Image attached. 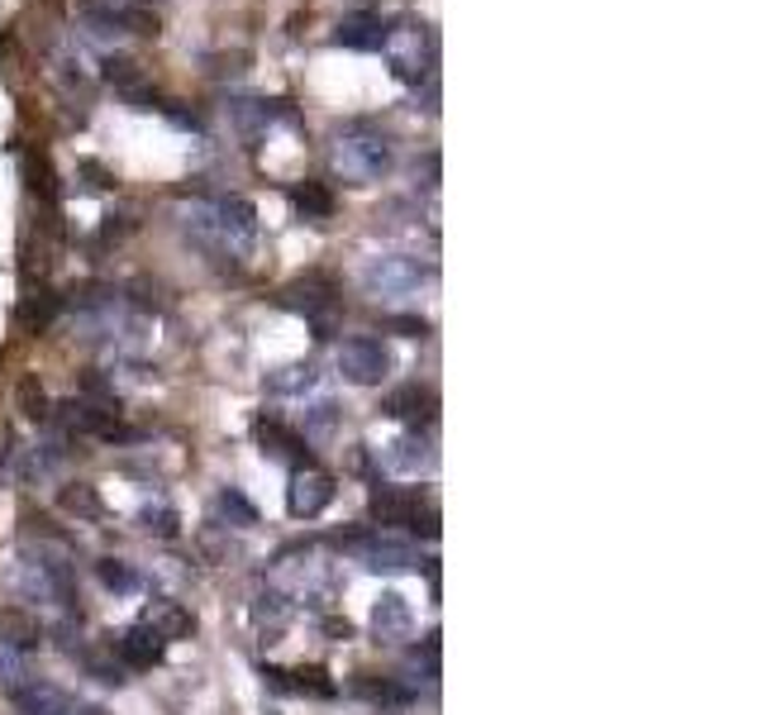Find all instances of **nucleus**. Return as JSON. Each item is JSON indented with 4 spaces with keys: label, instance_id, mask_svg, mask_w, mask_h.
I'll list each match as a JSON object with an SVG mask.
<instances>
[{
    "label": "nucleus",
    "instance_id": "nucleus-33",
    "mask_svg": "<svg viewBox=\"0 0 762 715\" xmlns=\"http://www.w3.org/2000/svg\"><path fill=\"white\" fill-rule=\"evenodd\" d=\"M272 715H277V711H272Z\"/></svg>",
    "mask_w": 762,
    "mask_h": 715
},
{
    "label": "nucleus",
    "instance_id": "nucleus-19",
    "mask_svg": "<svg viewBox=\"0 0 762 715\" xmlns=\"http://www.w3.org/2000/svg\"><path fill=\"white\" fill-rule=\"evenodd\" d=\"M314 382H320V372L310 363H286V367H272L263 377V392L267 396H306L314 392Z\"/></svg>",
    "mask_w": 762,
    "mask_h": 715
},
{
    "label": "nucleus",
    "instance_id": "nucleus-17",
    "mask_svg": "<svg viewBox=\"0 0 762 715\" xmlns=\"http://www.w3.org/2000/svg\"><path fill=\"white\" fill-rule=\"evenodd\" d=\"M10 701H14V706H20L24 715H71V696L63 692V686L38 682V678H29V682L14 686Z\"/></svg>",
    "mask_w": 762,
    "mask_h": 715
},
{
    "label": "nucleus",
    "instance_id": "nucleus-14",
    "mask_svg": "<svg viewBox=\"0 0 762 715\" xmlns=\"http://www.w3.org/2000/svg\"><path fill=\"white\" fill-rule=\"evenodd\" d=\"M100 67H106V81H110L114 91H120V96H124L134 110H153V106H157L153 81L139 72L134 57H106V63H100Z\"/></svg>",
    "mask_w": 762,
    "mask_h": 715
},
{
    "label": "nucleus",
    "instance_id": "nucleus-7",
    "mask_svg": "<svg viewBox=\"0 0 762 715\" xmlns=\"http://www.w3.org/2000/svg\"><path fill=\"white\" fill-rule=\"evenodd\" d=\"M372 515H377L382 525H406L424 539L439 535V510L424 506L415 492H400V486H377V492H372Z\"/></svg>",
    "mask_w": 762,
    "mask_h": 715
},
{
    "label": "nucleus",
    "instance_id": "nucleus-24",
    "mask_svg": "<svg viewBox=\"0 0 762 715\" xmlns=\"http://www.w3.org/2000/svg\"><path fill=\"white\" fill-rule=\"evenodd\" d=\"M139 525L148 529V535H157V539H172V535L181 529V515L157 501V506H143V510H139Z\"/></svg>",
    "mask_w": 762,
    "mask_h": 715
},
{
    "label": "nucleus",
    "instance_id": "nucleus-28",
    "mask_svg": "<svg viewBox=\"0 0 762 715\" xmlns=\"http://www.w3.org/2000/svg\"><path fill=\"white\" fill-rule=\"evenodd\" d=\"M96 572H100V582H106L110 592H134V586H139L134 568H129V563H120V558H100V563H96Z\"/></svg>",
    "mask_w": 762,
    "mask_h": 715
},
{
    "label": "nucleus",
    "instance_id": "nucleus-10",
    "mask_svg": "<svg viewBox=\"0 0 762 715\" xmlns=\"http://www.w3.org/2000/svg\"><path fill=\"white\" fill-rule=\"evenodd\" d=\"M263 682L272 686V692H291V696H314V701H334L339 696V682L329 678L324 668H267L263 663Z\"/></svg>",
    "mask_w": 762,
    "mask_h": 715
},
{
    "label": "nucleus",
    "instance_id": "nucleus-9",
    "mask_svg": "<svg viewBox=\"0 0 762 715\" xmlns=\"http://www.w3.org/2000/svg\"><path fill=\"white\" fill-rule=\"evenodd\" d=\"M377 453H382V468L386 472H400V477H420V472H434V463H439L434 443H429L420 429H410V435L382 443Z\"/></svg>",
    "mask_w": 762,
    "mask_h": 715
},
{
    "label": "nucleus",
    "instance_id": "nucleus-13",
    "mask_svg": "<svg viewBox=\"0 0 762 715\" xmlns=\"http://www.w3.org/2000/svg\"><path fill=\"white\" fill-rule=\"evenodd\" d=\"M372 639L377 644H400V639H410V629H415V615H410V601L400 596V592H382L377 596V606H372Z\"/></svg>",
    "mask_w": 762,
    "mask_h": 715
},
{
    "label": "nucleus",
    "instance_id": "nucleus-29",
    "mask_svg": "<svg viewBox=\"0 0 762 715\" xmlns=\"http://www.w3.org/2000/svg\"><path fill=\"white\" fill-rule=\"evenodd\" d=\"M20 410L29 415V420H38V425L53 415V410H48V396H43V386H38L34 377H24V382H20Z\"/></svg>",
    "mask_w": 762,
    "mask_h": 715
},
{
    "label": "nucleus",
    "instance_id": "nucleus-31",
    "mask_svg": "<svg viewBox=\"0 0 762 715\" xmlns=\"http://www.w3.org/2000/svg\"><path fill=\"white\" fill-rule=\"evenodd\" d=\"M320 629H324L329 639H353V625H349V620H339V615H324Z\"/></svg>",
    "mask_w": 762,
    "mask_h": 715
},
{
    "label": "nucleus",
    "instance_id": "nucleus-22",
    "mask_svg": "<svg viewBox=\"0 0 762 715\" xmlns=\"http://www.w3.org/2000/svg\"><path fill=\"white\" fill-rule=\"evenodd\" d=\"M143 625H153L163 639H186V635L196 629L191 615H186L181 606H172V601H157V606L148 610V620H143Z\"/></svg>",
    "mask_w": 762,
    "mask_h": 715
},
{
    "label": "nucleus",
    "instance_id": "nucleus-23",
    "mask_svg": "<svg viewBox=\"0 0 762 715\" xmlns=\"http://www.w3.org/2000/svg\"><path fill=\"white\" fill-rule=\"evenodd\" d=\"M63 510H71L77 520H106V501L96 496V486H67Z\"/></svg>",
    "mask_w": 762,
    "mask_h": 715
},
{
    "label": "nucleus",
    "instance_id": "nucleus-20",
    "mask_svg": "<svg viewBox=\"0 0 762 715\" xmlns=\"http://www.w3.org/2000/svg\"><path fill=\"white\" fill-rule=\"evenodd\" d=\"M291 206H296V215H306V220H329L339 200H334V191H329L324 182H300L291 191Z\"/></svg>",
    "mask_w": 762,
    "mask_h": 715
},
{
    "label": "nucleus",
    "instance_id": "nucleus-4",
    "mask_svg": "<svg viewBox=\"0 0 762 715\" xmlns=\"http://www.w3.org/2000/svg\"><path fill=\"white\" fill-rule=\"evenodd\" d=\"M357 277H363V286L372 296H406L420 282L434 277V263H420V257H410V253H377V257H367Z\"/></svg>",
    "mask_w": 762,
    "mask_h": 715
},
{
    "label": "nucleus",
    "instance_id": "nucleus-25",
    "mask_svg": "<svg viewBox=\"0 0 762 715\" xmlns=\"http://www.w3.org/2000/svg\"><path fill=\"white\" fill-rule=\"evenodd\" d=\"M214 510H220L224 520H234L239 529L257 525V510H253V501L243 496V492H234V486H229V492H220V501H214Z\"/></svg>",
    "mask_w": 762,
    "mask_h": 715
},
{
    "label": "nucleus",
    "instance_id": "nucleus-12",
    "mask_svg": "<svg viewBox=\"0 0 762 715\" xmlns=\"http://www.w3.org/2000/svg\"><path fill=\"white\" fill-rule=\"evenodd\" d=\"M253 435H257V443H263V453L267 458H277V463H291L296 472L300 468H310V449H306V435H296V429H286L281 420H257L253 425Z\"/></svg>",
    "mask_w": 762,
    "mask_h": 715
},
{
    "label": "nucleus",
    "instance_id": "nucleus-18",
    "mask_svg": "<svg viewBox=\"0 0 762 715\" xmlns=\"http://www.w3.org/2000/svg\"><path fill=\"white\" fill-rule=\"evenodd\" d=\"M382 415H391V420H410L415 429L434 420V392H424L420 382H410V386H400V392H391L382 400Z\"/></svg>",
    "mask_w": 762,
    "mask_h": 715
},
{
    "label": "nucleus",
    "instance_id": "nucleus-30",
    "mask_svg": "<svg viewBox=\"0 0 762 715\" xmlns=\"http://www.w3.org/2000/svg\"><path fill=\"white\" fill-rule=\"evenodd\" d=\"M386 324H391V329H400V334H406V339H420L424 334V320H415V315H396V320H386Z\"/></svg>",
    "mask_w": 762,
    "mask_h": 715
},
{
    "label": "nucleus",
    "instance_id": "nucleus-15",
    "mask_svg": "<svg viewBox=\"0 0 762 715\" xmlns=\"http://www.w3.org/2000/svg\"><path fill=\"white\" fill-rule=\"evenodd\" d=\"M334 43L339 48H353V53H382L386 48V20L382 14H349V20H339L334 29Z\"/></svg>",
    "mask_w": 762,
    "mask_h": 715
},
{
    "label": "nucleus",
    "instance_id": "nucleus-8",
    "mask_svg": "<svg viewBox=\"0 0 762 715\" xmlns=\"http://www.w3.org/2000/svg\"><path fill=\"white\" fill-rule=\"evenodd\" d=\"M334 477L320 468H300L291 472V486H286V510L296 515V520H314V515H324V506L334 501Z\"/></svg>",
    "mask_w": 762,
    "mask_h": 715
},
{
    "label": "nucleus",
    "instance_id": "nucleus-16",
    "mask_svg": "<svg viewBox=\"0 0 762 715\" xmlns=\"http://www.w3.org/2000/svg\"><path fill=\"white\" fill-rule=\"evenodd\" d=\"M114 649H120V663L124 668H153V663H163L167 639L157 635L153 625H129L124 635L114 639Z\"/></svg>",
    "mask_w": 762,
    "mask_h": 715
},
{
    "label": "nucleus",
    "instance_id": "nucleus-21",
    "mask_svg": "<svg viewBox=\"0 0 762 715\" xmlns=\"http://www.w3.org/2000/svg\"><path fill=\"white\" fill-rule=\"evenodd\" d=\"M57 310H63V300L57 296H48V292H38V296H29L20 310H14V320H20L29 334H43L53 320H57Z\"/></svg>",
    "mask_w": 762,
    "mask_h": 715
},
{
    "label": "nucleus",
    "instance_id": "nucleus-11",
    "mask_svg": "<svg viewBox=\"0 0 762 715\" xmlns=\"http://www.w3.org/2000/svg\"><path fill=\"white\" fill-rule=\"evenodd\" d=\"M286 310H300L306 320H314V329L320 334H329V320L324 315L334 310V282H324V277H306V282H291L286 292L277 296Z\"/></svg>",
    "mask_w": 762,
    "mask_h": 715
},
{
    "label": "nucleus",
    "instance_id": "nucleus-27",
    "mask_svg": "<svg viewBox=\"0 0 762 715\" xmlns=\"http://www.w3.org/2000/svg\"><path fill=\"white\" fill-rule=\"evenodd\" d=\"M339 429V406L334 400H320V406L306 410V439H324Z\"/></svg>",
    "mask_w": 762,
    "mask_h": 715
},
{
    "label": "nucleus",
    "instance_id": "nucleus-1",
    "mask_svg": "<svg viewBox=\"0 0 762 715\" xmlns=\"http://www.w3.org/2000/svg\"><path fill=\"white\" fill-rule=\"evenodd\" d=\"M186 229H191L196 239L220 243L229 253H253L257 210H253V200H243V196H220V200H210V206H191Z\"/></svg>",
    "mask_w": 762,
    "mask_h": 715
},
{
    "label": "nucleus",
    "instance_id": "nucleus-3",
    "mask_svg": "<svg viewBox=\"0 0 762 715\" xmlns=\"http://www.w3.org/2000/svg\"><path fill=\"white\" fill-rule=\"evenodd\" d=\"M334 163H339L343 177H353L357 186L382 182L386 172H391V143L382 134H372L367 124H353V129H343L339 143H334Z\"/></svg>",
    "mask_w": 762,
    "mask_h": 715
},
{
    "label": "nucleus",
    "instance_id": "nucleus-5",
    "mask_svg": "<svg viewBox=\"0 0 762 715\" xmlns=\"http://www.w3.org/2000/svg\"><path fill=\"white\" fill-rule=\"evenodd\" d=\"M339 549H349L367 572H410L420 563V553L410 543H400L391 535H377V529H349V535H334Z\"/></svg>",
    "mask_w": 762,
    "mask_h": 715
},
{
    "label": "nucleus",
    "instance_id": "nucleus-6",
    "mask_svg": "<svg viewBox=\"0 0 762 715\" xmlns=\"http://www.w3.org/2000/svg\"><path fill=\"white\" fill-rule=\"evenodd\" d=\"M391 367H396V353L386 349L382 339L357 334V339H343L339 343V372L353 386H382L386 377H391Z\"/></svg>",
    "mask_w": 762,
    "mask_h": 715
},
{
    "label": "nucleus",
    "instance_id": "nucleus-2",
    "mask_svg": "<svg viewBox=\"0 0 762 715\" xmlns=\"http://www.w3.org/2000/svg\"><path fill=\"white\" fill-rule=\"evenodd\" d=\"M386 53H391V72L400 81L420 86L429 81L434 86V63H439V38L429 24H386Z\"/></svg>",
    "mask_w": 762,
    "mask_h": 715
},
{
    "label": "nucleus",
    "instance_id": "nucleus-32",
    "mask_svg": "<svg viewBox=\"0 0 762 715\" xmlns=\"http://www.w3.org/2000/svg\"><path fill=\"white\" fill-rule=\"evenodd\" d=\"M77 715H110V711H100V706H81Z\"/></svg>",
    "mask_w": 762,
    "mask_h": 715
},
{
    "label": "nucleus",
    "instance_id": "nucleus-26",
    "mask_svg": "<svg viewBox=\"0 0 762 715\" xmlns=\"http://www.w3.org/2000/svg\"><path fill=\"white\" fill-rule=\"evenodd\" d=\"M353 692L367 696V701H377V706H396V701H410V692H400V686H391V682H377L372 672H363V678L353 682Z\"/></svg>",
    "mask_w": 762,
    "mask_h": 715
}]
</instances>
